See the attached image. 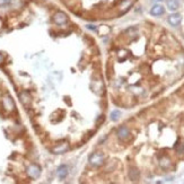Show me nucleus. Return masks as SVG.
Masks as SVG:
<instances>
[{
	"mask_svg": "<svg viewBox=\"0 0 184 184\" xmlns=\"http://www.w3.org/2000/svg\"><path fill=\"white\" fill-rule=\"evenodd\" d=\"M88 160H89V164H91L92 166L99 167L105 163V156H104V154L101 153V151H96V153L91 154Z\"/></svg>",
	"mask_w": 184,
	"mask_h": 184,
	"instance_id": "nucleus-1",
	"label": "nucleus"
},
{
	"mask_svg": "<svg viewBox=\"0 0 184 184\" xmlns=\"http://www.w3.org/2000/svg\"><path fill=\"white\" fill-rule=\"evenodd\" d=\"M41 173H42V168H41L40 165L35 164V163L29 164V166H27V168H26V174H27V176H29V178H32V180H36V178L40 177Z\"/></svg>",
	"mask_w": 184,
	"mask_h": 184,
	"instance_id": "nucleus-2",
	"label": "nucleus"
},
{
	"mask_svg": "<svg viewBox=\"0 0 184 184\" xmlns=\"http://www.w3.org/2000/svg\"><path fill=\"white\" fill-rule=\"evenodd\" d=\"M52 20H53V23L57 24V25H65V24L68 23L69 18L66 13L57 12L53 16H52Z\"/></svg>",
	"mask_w": 184,
	"mask_h": 184,
	"instance_id": "nucleus-3",
	"label": "nucleus"
},
{
	"mask_svg": "<svg viewBox=\"0 0 184 184\" xmlns=\"http://www.w3.org/2000/svg\"><path fill=\"white\" fill-rule=\"evenodd\" d=\"M3 108L7 111V112H14L15 108H16V105H15V102L13 97L10 95H5L3 98Z\"/></svg>",
	"mask_w": 184,
	"mask_h": 184,
	"instance_id": "nucleus-4",
	"label": "nucleus"
},
{
	"mask_svg": "<svg viewBox=\"0 0 184 184\" xmlns=\"http://www.w3.org/2000/svg\"><path fill=\"white\" fill-rule=\"evenodd\" d=\"M116 136H118V138H119L121 141H125V140H128V139L130 138L131 132L125 125H122V127H120L119 129H118Z\"/></svg>",
	"mask_w": 184,
	"mask_h": 184,
	"instance_id": "nucleus-5",
	"label": "nucleus"
},
{
	"mask_svg": "<svg viewBox=\"0 0 184 184\" xmlns=\"http://www.w3.org/2000/svg\"><path fill=\"white\" fill-rule=\"evenodd\" d=\"M167 22H168V24H170L171 26H173V27H176V26H178L180 24H181L182 15L178 14V13H173V14H171L170 16H168V18H167Z\"/></svg>",
	"mask_w": 184,
	"mask_h": 184,
	"instance_id": "nucleus-6",
	"label": "nucleus"
},
{
	"mask_svg": "<svg viewBox=\"0 0 184 184\" xmlns=\"http://www.w3.org/2000/svg\"><path fill=\"white\" fill-rule=\"evenodd\" d=\"M69 150V142L65 141V142H61V144H58L57 146H54L53 148L51 149V151L53 154H65L67 153Z\"/></svg>",
	"mask_w": 184,
	"mask_h": 184,
	"instance_id": "nucleus-7",
	"label": "nucleus"
},
{
	"mask_svg": "<svg viewBox=\"0 0 184 184\" xmlns=\"http://www.w3.org/2000/svg\"><path fill=\"white\" fill-rule=\"evenodd\" d=\"M165 13V8L161 5L159 3H156L151 7L150 9V15H153V16H156V17H158V16H161V15Z\"/></svg>",
	"mask_w": 184,
	"mask_h": 184,
	"instance_id": "nucleus-8",
	"label": "nucleus"
},
{
	"mask_svg": "<svg viewBox=\"0 0 184 184\" xmlns=\"http://www.w3.org/2000/svg\"><path fill=\"white\" fill-rule=\"evenodd\" d=\"M19 99L24 106H29L32 103V96L29 95V92H22L19 94Z\"/></svg>",
	"mask_w": 184,
	"mask_h": 184,
	"instance_id": "nucleus-9",
	"label": "nucleus"
},
{
	"mask_svg": "<svg viewBox=\"0 0 184 184\" xmlns=\"http://www.w3.org/2000/svg\"><path fill=\"white\" fill-rule=\"evenodd\" d=\"M68 173H69V167L67 166L66 164L60 165V166L58 167L57 174H58V176H59V178H61V180H63V178L67 177Z\"/></svg>",
	"mask_w": 184,
	"mask_h": 184,
	"instance_id": "nucleus-10",
	"label": "nucleus"
},
{
	"mask_svg": "<svg viewBox=\"0 0 184 184\" xmlns=\"http://www.w3.org/2000/svg\"><path fill=\"white\" fill-rule=\"evenodd\" d=\"M129 178L133 182L138 181L139 178H140V172H139L138 168H136V167L130 168V171H129Z\"/></svg>",
	"mask_w": 184,
	"mask_h": 184,
	"instance_id": "nucleus-11",
	"label": "nucleus"
},
{
	"mask_svg": "<svg viewBox=\"0 0 184 184\" xmlns=\"http://www.w3.org/2000/svg\"><path fill=\"white\" fill-rule=\"evenodd\" d=\"M166 6L171 12H176L180 8V3H178V0H167Z\"/></svg>",
	"mask_w": 184,
	"mask_h": 184,
	"instance_id": "nucleus-12",
	"label": "nucleus"
},
{
	"mask_svg": "<svg viewBox=\"0 0 184 184\" xmlns=\"http://www.w3.org/2000/svg\"><path fill=\"white\" fill-rule=\"evenodd\" d=\"M111 120L112 121H114V122H116L118 120L121 118V112H120L119 110H114V111H112L111 112Z\"/></svg>",
	"mask_w": 184,
	"mask_h": 184,
	"instance_id": "nucleus-13",
	"label": "nucleus"
},
{
	"mask_svg": "<svg viewBox=\"0 0 184 184\" xmlns=\"http://www.w3.org/2000/svg\"><path fill=\"white\" fill-rule=\"evenodd\" d=\"M159 164H160V166L163 167V168H168V167L171 166V160L167 157H163V158H160V160H159Z\"/></svg>",
	"mask_w": 184,
	"mask_h": 184,
	"instance_id": "nucleus-14",
	"label": "nucleus"
},
{
	"mask_svg": "<svg viewBox=\"0 0 184 184\" xmlns=\"http://www.w3.org/2000/svg\"><path fill=\"white\" fill-rule=\"evenodd\" d=\"M176 151H177L178 154H181V155H183L184 154V144L183 142H181V144H177L175 147Z\"/></svg>",
	"mask_w": 184,
	"mask_h": 184,
	"instance_id": "nucleus-15",
	"label": "nucleus"
},
{
	"mask_svg": "<svg viewBox=\"0 0 184 184\" xmlns=\"http://www.w3.org/2000/svg\"><path fill=\"white\" fill-rule=\"evenodd\" d=\"M104 32H105V34H106V33H108V32H110V29H108V26L103 25V26H101V27L98 29V33L101 35H103V33H104Z\"/></svg>",
	"mask_w": 184,
	"mask_h": 184,
	"instance_id": "nucleus-16",
	"label": "nucleus"
},
{
	"mask_svg": "<svg viewBox=\"0 0 184 184\" xmlns=\"http://www.w3.org/2000/svg\"><path fill=\"white\" fill-rule=\"evenodd\" d=\"M3 61H5V55L3 53H0V65H3Z\"/></svg>",
	"mask_w": 184,
	"mask_h": 184,
	"instance_id": "nucleus-17",
	"label": "nucleus"
},
{
	"mask_svg": "<svg viewBox=\"0 0 184 184\" xmlns=\"http://www.w3.org/2000/svg\"><path fill=\"white\" fill-rule=\"evenodd\" d=\"M151 1H154V3H159V1H161V0H151Z\"/></svg>",
	"mask_w": 184,
	"mask_h": 184,
	"instance_id": "nucleus-18",
	"label": "nucleus"
}]
</instances>
